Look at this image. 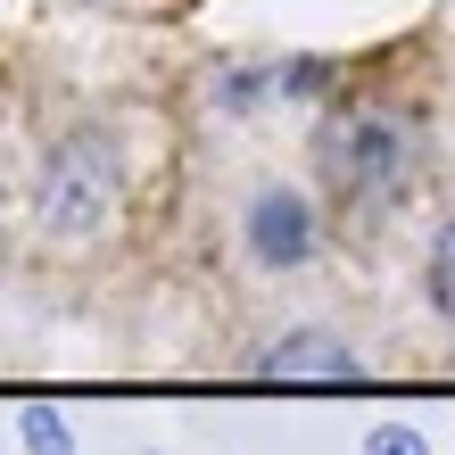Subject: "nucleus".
<instances>
[{
  "label": "nucleus",
  "instance_id": "1",
  "mask_svg": "<svg viewBox=\"0 0 455 455\" xmlns=\"http://www.w3.org/2000/svg\"><path fill=\"white\" fill-rule=\"evenodd\" d=\"M414 166H422V141L406 124H389V116H356V124L331 132V174L347 191H364V199H389Z\"/></svg>",
  "mask_w": 455,
  "mask_h": 455
},
{
  "label": "nucleus",
  "instance_id": "4",
  "mask_svg": "<svg viewBox=\"0 0 455 455\" xmlns=\"http://www.w3.org/2000/svg\"><path fill=\"white\" fill-rule=\"evenodd\" d=\"M17 439L34 455H75V431L59 422V406H17Z\"/></svg>",
  "mask_w": 455,
  "mask_h": 455
},
{
  "label": "nucleus",
  "instance_id": "2",
  "mask_svg": "<svg viewBox=\"0 0 455 455\" xmlns=\"http://www.w3.org/2000/svg\"><path fill=\"white\" fill-rule=\"evenodd\" d=\"M257 372H265V381H364L356 347H347V339H323V331H299V339L265 347Z\"/></svg>",
  "mask_w": 455,
  "mask_h": 455
},
{
  "label": "nucleus",
  "instance_id": "6",
  "mask_svg": "<svg viewBox=\"0 0 455 455\" xmlns=\"http://www.w3.org/2000/svg\"><path fill=\"white\" fill-rule=\"evenodd\" d=\"M364 455H431V447H422V431H414V422H372Z\"/></svg>",
  "mask_w": 455,
  "mask_h": 455
},
{
  "label": "nucleus",
  "instance_id": "3",
  "mask_svg": "<svg viewBox=\"0 0 455 455\" xmlns=\"http://www.w3.org/2000/svg\"><path fill=\"white\" fill-rule=\"evenodd\" d=\"M249 240H257L265 265H299V257L315 249V216H307L290 191H265V199L249 207Z\"/></svg>",
  "mask_w": 455,
  "mask_h": 455
},
{
  "label": "nucleus",
  "instance_id": "5",
  "mask_svg": "<svg viewBox=\"0 0 455 455\" xmlns=\"http://www.w3.org/2000/svg\"><path fill=\"white\" fill-rule=\"evenodd\" d=\"M431 299H439V315L455 323V224L439 232V249H431Z\"/></svg>",
  "mask_w": 455,
  "mask_h": 455
}]
</instances>
